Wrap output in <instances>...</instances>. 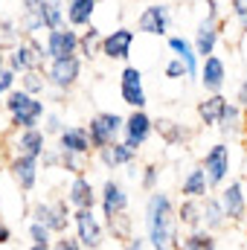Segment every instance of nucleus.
Wrapping results in <instances>:
<instances>
[{
  "mask_svg": "<svg viewBox=\"0 0 247 250\" xmlns=\"http://www.w3.org/2000/svg\"><path fill=\"white\" fill-rule=\"evenodd\" d=\"M233 102L247 111V73L242 76V82H239V87H236V99H233Z\"/></svg>",
  "mask_w": 247,
  "mask_h": 250,
  "instance_id": "47",
  "label": "nucleus"
},
{
  "mask_svg": "<svg viewBox=\"0 0 247 250\" xmlns=\"http://www.w3.org/2000/svg\"><path fill=\"white\" fill-rule=\"evenodd\" d=\"M224 29H227V18H221V15H204L195 23V32H192L189 41H192L198 59H206L218 50V44L224 38Z\"/></svg>",
  "mask_w": 247,
  "mask_h": 250,
  "instance_id": "8",
  "label": "nucleus"
},
{
  "mask_svg": "<svg viewBox=\"0 0 247 250\" xmlns=\"http://www.w3.org/2000/svg\"><path fill=\"white\" fill-rule=\"evenodd\" d=\"M201 227L206 230V233H224L230 224H227V218H224V209H221V204H218V195L215 192H209V195H204L201 198Z\"/></svg>",
  "mask_w": 247,
  "mask_h": 250,
  "instance_id": "22",
  "label": "nucleus"
},
{
  "mask_svg": "<svg viewBox=\"0 0 247 250\" xmlns=\"http://www.w3.org/2000/svg\"><path fill=\"white\" fill-rule=\"evenodd\" d=\"M242 140L247 143V111H245V137H242Z\"/></svg>",
  "mask_w": 247,
  "mask_h": 250,
  "instance_id": "54",
  "label": "nucleus"
},
{
  "mask_svg": "<svg viewBox=\"0 0 247 250\" xmlns=\"http://www.w3.org/2000/svg\"><path fill=\"white\" fill-rule=\"evenodd\" d=\"M70 233L79 239V245L84 250H102L105 248V224L102 218L96 215V209H73V218H70Z\"/></svg>",
  "mask_w": 247,
  "mask_h": 250,
  "instance_id": "6",
  "label": "nucleus"
},
{
  "mask_svg": "<svg viewBox=\"0 0 247 250\" xmlns=\"http://www.w3.org/2000/svg\"><path fill=\"white\" fill-rule=\"evenodd\" d=\"M181 195L184 198H204L209 195V184H206V175L201 166H192L189 172H184L181 178Z\"/></svg>",
  "mask_w": 247,
  "mask_h": 250,
  "instance_id": "32",
  "label": "nucleus"
},
{
  "mask_svg": "<svg viewBox=\"0 0 247 250\" xmlns=\"http://www.w3.org/2000/svg\"><path fill=\"white\" fill-rule=\"evenodd\" d=\"M70 218H73V209H70V204L62 195L47 198V201H32V207H29V221L44 224L53 236L70 233Z\"/></svg>",
  "mask_w": 247,
  "mask_h": 250,
  "instance_id": "4",
  "label": "nucleus"
},
{
  "mask_svg": "<svg viewBox=\"0 0 247 250\" xmlns=\"http://www.w3.org/2000/svg\"><path fill=\"white\" fill-rule=\"evenodd\" d=\"M134 41H137V32H134L131 26H117V29H111V32L102 35V50H99V56L108 59V62L128 64L131 50H134Z\"/></svg>",
  "mask_w": 247,
  "mask_h": 250,
  "instance_id": "18",
  "label": "nucleus"
},
{
  "mask_svg": "<svg viewBox=\"0 0 247 250\" xmlns=\"http://www.w3.org/2000/svg\"><path fill=\"white\" fill-rule=\"evenodd\" d=\"M166 47H169V53H172L178 62L184 64L186 79H189V82H198V67H201V59H198V53H195L192 41L184 38V35H166Z\"/></svg>",
  "mask_w": 247,
  "mask_h": 250,
  "instance_id": "21",
  "label": "nucleus"
},
{
  "mask_svg": "<svg viewBox=\"0 0 247 250\" xmlns=\"http://www.w3.org/2000/svg\"><path fill=\"white\" fill-rule=\"evenodd\" d=\"M123 250H148V245L143 236H131L128 242H123Z\"/></svg>",
  "mask_w": 247,
  "mask_h": 250,
  "instance_id": "49",
  "label": "nucleus"
},
{
  "mask_svg": "<svg viewBox=\"0 0 247 250\" xmlns=\"http://www.w3.org/2000/svg\"><path fill=\"white\" fill-rule=\"evenodd\" d=\"M59 140V151H73V154H84L90 157V140H87V128L84 125H64V131L56 137Z\"/></svg>",
  "mask_w": 247,
  "mask_h": 250,
  "instance_id": "27",
  "label": "nucleus"
},
{
  "mask_svg": "<svg viewBox=\"0 0 247 250\" xmlns=\"http://www.w3.org/2000/svg\"><path fill=\"white\" fill-rule=\"evenodd\" d=\"M82 70H84V62L79 56H67V59L47 62V67H44L47 90H56L59 96L73 93L79 87V82H82Z\"/></svg>",
  "mask_w": 247,
  "mask_h": 250,
  "instance_id": "5",
  "label": "nucleus"
},
{
  "mask_svg": "<svg viewBox=\"0 0 247 250\" xmlns=\"http://www.w3.org/2000/svg\"><path fill=\"white\" fill-rule=\"evenodd\" d=\"M123 114H114V111H96L90 120H87V140H90V151H99L111 143H117L123 137Z\"/></svg>",
  "mask_w": 247,
  "mask_h": 250,
  "instance_id": "7",
  "label": "nucleus"
},
{
  "mask_svg": "<svg viewBox=\"0 0 247 250\" xmlns=\"http://www.w3.org/2000/svg\"><path fill=\"white\" fill-rule=\"evenodd\" d=\"M227 3H230V18L239 23V21L247 15V0H227Z\"/></svg>",
  "mask_w": 247,
  "mask_h": 250,
  "instance_id": "45",
  "label": "nucleus"
},
{
  "mask_svg": "<svg viewBox=\"0 0 247 250\" xmlns=\"http://www.w3.org/2000/svg\"><path fill=\"white\" fill-rule=\"evenodd\" d=\"M151 134H154V117L148 111H131L123 123V137L120 140H123L131 151L140 154L143 146L151 140Z\"/></svg>",
  "mask_w": 247,
  "mask_h": 250,
  "instance_id": "16",
  "label": "nucleus"
},
{
  "mask_svg": "<svg viewBox=\"0 0 247 250\" xmlns=\"http://www.w3.org/2000/svg\"><path fill=\"white\" fill-rule=\"evenodd\" d=\"M227 96L224 93H206L198 105H195V114H198V123L204 125V128H218L221 123V114H224V108H227Z\"/></svg>",
  "mask_w": 247,
  "mask_h": 250,
  "instance_id": "24",
  "label": "nucleus"
},
{
  "mask_svg": "<svg viewBox=\"0 0 247 250\" xmlns=\"http://www.w3.org/2000/svg\"><path fill=\"white\" fill-rule=\"evenodd\" d=\"M87 169H90V157L73 154V151H59V172H67L70 178H76V175H87Z\"/></svg>",
  "mask_w": 247,
  "mask_h": 250,
  "instance_id": "35",
  "label": "nucleus"
},
{
  "mask_svg": "<svg viewBox=\"0 0 247 250\" xmlns=\"http://www.w3.org/2000/svg\"><path fill=\"white\" fill-rule=\"evenodd\" d=\"M50 250H84V248L79 245V239L73 233H62V236H56L50 242Z\"/></svg>",
  "mask_w": 247,
  "mask_h": 250,
  "instance_id": "42",
  "label": "nucleus"
},
{
  "mask_svg": "<svg viewBox=\"0 0 247 250\" xmlns=\"http://www.w3.org/2000/svg\"><path fill=\"white\" fill-rule=\"evenodd\" d=\"M9 117V131H23V128H41V120L47 114V102L41 96H29L26 90L15 87L3 96L0 105Z\"/></svg>",
  "mask_w": 247,
  "mask_h": 250,
  "instance_id": "2",
  "label": "nucleus"
},
{
  "mask_svg": "<svg viewBox=\"0 0 247 250\" xmlns=\"http://www.w3.org/2000/svg\"><path fill=\"white\" fill-rule=\"evenodd\" d=\"M163 76H166V79H172V82H181V79H186V70H184V64L172 56L169 62L163 64Z\"/></svg>",
  "mask_w": 247,
  "mask_h": 250,
  "instance_id": "43",
  "label": "nucleus"
},
{
  "mask_svg": "<svg viewBox=\"0 0 247 250\" xmlns=\"http://www.w3.org/2000/svg\"><path fill=\"white\" fill-rule=\"evenodd\" d=\"M242 184H245V192H247V160H245V169H242Z\"/></svg>",
  "mask_w": 247,
  "mask_h": 250,
  "instance_id": "51",
  "label": "nucleus"
},
{
  "mask_svg": "<svg viewBox=\"0 0 247 250\" xmlns=\"http://www.w3.org/2000/svg\"><path fill=\"white\" fill-rule=\"evenodd\" d=\"M102 29L96 26V23H90V26H84V29H79V59L82 62H96L99 59V50H102Z\"/></svg>",
  "mask_w": 247,
  "mask_h": 250,
  "instance_id": "29",
  "label": "nucleus"
},
{
  "mask_svg": "<svg viewBox=\"0 0 247 250\" xmlns=\"http://www.w3.org/2000/svg\"><path fill=\"white\" fill-rule=\"evenodd\" d=\"M26 250H50V245H29Z\"/></svg>",
  "mask_w": 247,
  "mask_h": 250,
  "instance_id": "53",
  "label": "nucleus"
},
{
  "mask_svg": "<svg viewBox=\"0 0 247 250\" xmlns=\"http://www.w3.org/2000/svg\"><path fill=\"white\" fill-rule=\"evenodd\" d=\"M3 96H6V90H3V87H0V105H3Z\"/></svg>",
  "mask_w": 247,
  "mask_h": 250,
  "instance_id": "55",
  "label": "nucleus"
},
{
  "mask_svg": "<svg viewBox=\"0 0 247 250\" xmlns=\"http://www.w3.org/2000/svg\"><path fill=\"white\" fill-rule=\"evenodd\" d=\"M21 41V32H18V21L15 18H0V47L9 50Z\"/></svg>",
  "mask_w": 247,
  "mask_h": 250,
  "instance_id": "39",
  "label": "nucleus"
},
{
  "mask_svg": "<svg viewBox=\"0 0 247 250\" xmlns=\"http://www.w3.org/2000/svg\"><path fill=\"white\" fill-rule=\"evenodd\" d=\"M62 198L70 204V209H96L99 187H96L87 175H76V178H70V184L64 187Z\"/></svg>",
  "mask_w": 247,
  "mask_h": 250,
  "instance_id": "19",
  "label": "nucleus"
},
{
  "mask_svg": "<svg viewBox=\"0 0 247 250\" xmlns=\"http://www.w3.org/2000/svg\"><path fill=\"white\" fill-rule=\"evenodd\" d=\"M172 29V9L169 3H148L140 15H137V29L148 38H166Z\"/></svg>",
  "mask_w": 247,
  "mask_h": 250,
  "instance_id": "15",
  "label": "nucleus"
},
{
  "mask_svg": "<svg viewBox=\"0 0 247 250\" xmlns=\"http://www.w3.org/2000/svg\"><path fill=\"white\" fill-rule=\"evenodd\" d=\"M96 154V160L105 166V169H123V166H134L137 163V151H131L128 146H125L123 140H117V143H111V146H105V148H99V151H93Z\"/></svg>",
  "mask_w": 247,
  "mask_h": 250,
  "instance_id": "26",
  "label": "nucleus"
},
{
  "mask_svg": "<svg viewBox=\"0 0 247 250\" xmlns=\"http://www.w3.org/2000/svg\"><path fill=\"white\" fill-rule=\"evenodd\" d=\"M143 224H145V245L151 250H175L181 239L178 215H175V198L166 189H154L145 198L143 209Z\"/></svg>",
  "mask_w": 247,
  "mask_h": 250,
  "instance_id": "1",
  "label": "nucleus"
},
{
  "mask_svg": "<svg viewBox=\"0 0 247 250\" xmlns=\"http://www.w3.org/2000/svg\"><path fill=\"white\" fill-rule=\"evenodd\" d=\"M38 163H41L44 169H59V148H47Z\"/></svg>",
  "mask_w": 247,
  "mask_h": 250,
  "instance_id": "46",
  "label": "nucleus"
},
{
  "mask_svg": "<svg viewBox=\"0 0 247 250\" xmlns=\"http://www.w3.org/2000/svg\"><path fill=\"white\" fill-rule=\"evenodd\" d=\"M160 175H163V166L157 163V160H151V163H145L143 166V172H140V189L148 195V192H154V189H160Z\"/></svg>",
  "mask_w": 247,
  "mask_h": 250,
  "instance_id": "37",
  "label": "nucleus"
},
{
  "mask_svg": "<svg viewBox=\"0 0 247 250\" xmlns=\"http://www.w3.org/2000/svg\"><path fill=\"white\" fill-rule=\"evenodd\" d=\"M64 125H67V123H64L62 114L47 108V114H44V120H41V131H44L47 137H59V134L64 131Z\"/></svg>",
  "mask_w": 247,
  "mask_h": 250,
  "instance_id": "40",
  "label": "nucleus"
},
{
  "mask_svg": "<svg viewBox=\"0 0 247 250\" xmlns=\"http://www.w3.org/2000/svg\"><path fill=\"white\" fill-rule=\"evenodd\" d=\"M215 195H218V204L224 209L227 224H239V227L247 224V192L242 178H230Z\"/></svg>",
  "mask_w": 247,
  "mask_h": 250,
  "instance_id": "12",
  "label": "nucleus"
},
{
  "mask_svg": "<svg viewBox=\"0 0 247 250\" xmlns=\"http://www.w3.org/2000/svg\"><path fill=\"white\" fill-rule=\"evenodd\" d=\"M218 131L224 140H242L245 137V108H239L236 102H227L224 114H221V123Z\"/></svg>",
  "mask_w": 247,
  "mask_h": 250,
  "instance_id": "28",
  "label": "nucleus"
},
{
  "mask_svg": "<svg viewBox=\"0 0 247 250\" xmlns=\"http://www.w3.org/2000/svg\"><path fill=\"white\" fill-rule=\"evenodd\" d=\"M41 47H44V59H47V62L76 56V53H79V29H73V26H67V23L59 26V29H47Z\"/></svg>",
  "mask_w": 247,
  "mask_h": 250,
  "instance_id": "14",
  "label": "nucleus"
},
{
  "mask_svg": "<svg viewBox=\"0 0 247 250\" xmlns=\"http://www.w3.org/2000/svg\"><path fill=\"white\" fill-rule=\"evenodd\" d=\"M154 131L163 137L166 146H184L192 137V131L184 123H178V120H154Z\"/></svg>",
  "mask_w": 247,
  "mask_h": 250,
  "instance_id": "33",
  "label": "nucleus"
},
{
  "mask_svg": "<svg viewBox=\"0 0 247 250\" xmlns=\"http://www.w3.org/2000/svg\"><path fill=\"white\" fill-rule=\"evenodd\" d=\"M239 32H242V35H247V15L239 21Z\"/></svg>",
  "mask_w": 247,
  "mask_h": 250,
  "instance_id": "50",
  "label": "nucleus"
},
{
  "mask_svg": "<svg viewBox=\"0 0 247 250\" xmlns=\"http://www.w3.org/2000/svg\"><path fill=\"white\" fill-rule=\"evenodd\" d=\"M47 64L44 59V47H41V38H21L15 47L6 50V67L15 70L18 76L21 73H29V70H41Z\"/></svg>",
  "mask_w": 247,
  "mask_h": 250,
  "instance_id": "9",
  "label": "nucleus"
},
{
  "mask_svg": "<svg viewBox=\"0 0 247 250\" xmlns=\"http://www.w3.org/2000/svg\"><path fill=\"white\" fill-rule=\"evenodd\" d=\"M99 0H64V23L73 29H84L93 23Z\"/></svg>",
  "mask_w": 247,
  "mask_h": 250,
  "instance_id": "25",
  "label": "nucleus"
},
{
  "mask_svg": "<svg viewBox=\"0 0 247 250\" xmlns=\"http://www.w3.org/2000/svg\"><path fill=\"white\" fill-rule=\"evenodd\" d=\"M175 250H218V236L215 233H206L204 227L186 230V233H181Z\"/></svg>",
  "mask_w": 247,
  "mask_h": 250,
  "instance_id": "30",
  "label": "nucleus"
},
{
  "mask_svg": "<svg viewBox=\"0 0 247 250\" xmlns=\"http://www.w3.org/2000/svg\"><path fill=\"white\" fill-rule=\"evenodd\" d=\"M227 76H230V70H227V62L221 59V56H206V59H201V67H198V82H201V87L206 90V93H224V84H227Z\"/></svg>",
  "mask_w": 247,
  "mask_h": 250,
  "instance_id": "20",
  "label": "nucleus"
},
{
  "mask_svg": "<svg viewBox=\"0 0 247 250\" xmlns=\"http://www.w3.org/2000/svg\"><path fill=\"white\" fill-rule=\"evenodd\" d=\"M3 67H6V50L0 47V70H3Z\"/></svg>",
  "mask_w": 247,
  "mask_h": 250,
  "instance_id": "52",
  "label": "nucleus"
},
{
  "mask_svg": "<svg viewBox=\"0 0 247 250\" xmlns=\"http://www.w3.org/2000/svg\"><path fill=\"white\" fill-rule=\"evenodd\" d=\"M26 236H29V245H50L56 236L44 227V224H38V221H29L26 224Z\"/></svg>",
  "mask_w": 247,
  "mask_h": 250,
  "instance_id": "41",
  "label": "nucleus"
},
{
  "mask_svg": "<svg viewBox=\"0 0 247 250\" xmlns=\"http://www.w3.org/2000/svg\"><path fill=\"white\" fill-rule=\"evenodd\" d=\"M47 140L50 137L41 128H23V131H12L6 137V148H9V154H26V157H38L41 160V154L50 148Z\"/></svg>",
  "mask_w": 247,
  "mask_h": 250,
  "instance_id": "17",
  "label": "nucleus"
},
{
  "mask_svg": "<svg viewBox=\"0 0 247 250\" xmlns=\"http://www.w3.org/2000/svg\"><path fill=\"white\" fill-rule=\"evenodd\" d=\"M105 233H111L117 242H128V239L134 236V224H131V215L125 212V215H117V218H111V221L105 224Z\"/></svg>",
  "mask_w": 247,
  "mask_h": 250,
  "instance_id": "38",
  "label": "nucleus"
},
{
  "mask_svg": "<svg viewBox=\"0 0 247 250\" xmlns=\"http://www.w3.org/2000/svg\"><path fill=\"white\" fill-rule=\"evenodd\" d=\"M102 250H105V248H102Z\"/></svg>",
  "mask_w": 247,
  "mask_h": 250,
  "instance_id": "57",
  "label": "nucleus"
},
{
  "mask_svg": "<svg viewBox=\"0 0 247 250\" xmlns=\"http://www.w3.org/2000/svg\"><path fill=\"white\" fill-rule=\"evenodd\" d=\"M189 3H204V0H189Z\"/></svg>",
  "mask_w": 247,
  "mask_h": 250,
  "instance_id": "56",
  "label": "nucleus"
},
{
  "mask_svg": "<svg viewBox=\"0 0 247 250\" xmlns=\"http://www.w3.org/2000/svg\"><path fill=\"white\" fill-rule=\"evenodd\" d=\"M175 215H178V227L181 230H198L201 227V198H181V204H175Z\"/></svg>",
  "mask_w": 247,
  "mask_h": 250,
  "instance_id": "31",
  "label": "nucleus"
},
{
  "mask_svg": "<svg viewBox=\"0 0 247 250\" xmlns=\"http://www.w3.org/2000/svg\"><path fill=\"white\" fill-rule=\"evenodd\" d=\"M41 0H21L18 6V32L21 38H35L44 32V23H41V9H38Z\"/></svg>",
  "mask_w": 247,
  "mask_h": 250,
  "instance_id": "23",
  "label": "nucleus"
},
{
  "mask_svg": "<svg viewBox=\"0 0 247 250\" xmlns=\"http://www.w3.org/2000/svg\"><path fill=\"white\" fill-rule=\"evenodd\" d=\"M128 204H131V195H128V189H125L123 181L105 178L102 187H99V201H96L102 224H108V221L117 218V215H125V212H128Z\"/></svg>",
  "mask_w": 247,
  "mask_h": 250,
  "instance_id": "11",
  "label": "nucleus"
},
{
  "mask_svg": "<svg viewBox=\"0 0 247 250\" xmlns=\"http://www.w3.org/2000/svg\"><path fill=\"white\" fill-rule=\"evenodd\" d=\"M12 245V224L0 215V248H9Z\"/></svg>",
  "mask_w": 247,
  "mask_h": 250,
  "instance_id": "48",
  "label": "nucleus"
},
{
  "mask_svg": "<svg viewBox=\"0 0 247 250\" xmlns=\"http://www.w3.org/2000/svg\"><path fill=\"white\" fill-rule=\"evenodd\" d=\"M0 87H3L6 93H9V90H15V87H18V73H15V70H9V67H3V70H0Z\"/></svg>",
  "mask_w": 247,
  "mask_h": 250,
  "instance_id": "44",
  "label": "nucleus"
},
{
  "mask_svg": "<svg viewBox=\"0 0 247 250\" xmlns=\"http://www.w3.org/2000/svg\"><path fill=\"white\" fill-rule=\"evenodd\" d=\"M120 99L131 111H145L148 108V93H145V79L143 70L134 64H125L120 73Z\"/></svg>",
  "mask_w": 247,
  "mask_h": 250,
  "instance_id": "13",
  "label": "nucleus"
},
{
  "mask_svg": "<svg viewBox=\"0 0 247 250\" xmlns=\"http://www.w3.org/2000/svg\"><path fill=\"white\" fill-rule=\"evenodd\" d=\"M6 175L12 181V187L23 195L35 192L38 181H41V163L38 157H26V154H9L6 157Z\"/></svg>",
  "mask_w": 247,
  "mask_h": 250,
  "instance_id": "10",
  "label": "nucleus"
},
{
  "mask_svg": "<svg viewBox=\"0 0 247 250\" xmlns=\"http://www.w3.org/2000/svg\"><path fill=\"white\" fill-rule=\"evenodd\" d=\"M18 87L26 90L29 96H44L47 93V79H44V67L41 70H29L18 76Z\"/></svg>",
  "mask_w": 247,
  "mask_h": 250,
  "instance_id": "36",
  "label": "nucleus"
},
{
  "mask_svg": "<svg viewBox=\"0 0 247 250\" xmlns=\"http://www.w3.org/2000/svg\"><path fill=\"white\" fill-rule=\"evenodd\" d=\"M38 9H41L44 32H47V29H59V26H64V3L62 0H41Z\"/></svg>",
  "mask_w": 247,
  "mask_h": 250,
  "instance_id": "34",
  "label": "nucleus"
},
{
  "mask_svg": "<svg viewBox=\"0 0 247 250\" xmlns=\"http://www.w3.org/2000/svg\"><path fill=\"white\" fill-rule=\"evenodd\" d=\"M206 175V184H209V192H218L230 178H233V148L227 140L221 143H212L204 154H201V163H198Z\"/></svg>",
  "mask_w": 247,
  "mask_h": 250,
  "instance_id": "3",
  "label": "nucleus"
}]
</instances>
